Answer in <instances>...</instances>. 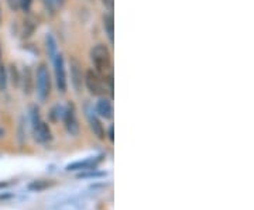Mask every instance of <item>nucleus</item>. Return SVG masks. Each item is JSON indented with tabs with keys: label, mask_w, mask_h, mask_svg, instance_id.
I'll return each instance as SVG.
<instances>
[{
	"label": "nucleus",
	"mask_w": 254,
	"mask_h": 210,
	"mask_svg": "<svg viewBox=\"0 0 254 210\" xmlns=\"http://www.w3.org/2000/svg\"><path fill=\"white\" fill-rule=\"evenodd\" d=\"M91 58L95 64L96 72L99 73V76L105 82L109 83L110 91H113V68H112L109 50L102 44L93 47L91 51Z\"/></svg>",
	"instance_id": "obj_1"
},
{
	"label": "nucleus",
	"mask_w": 254,
	"mask_h": 210,
	"mask_svg": "<svg viewBox=\"0 0 254 210\" xmlns=\"http://www.w3.org/2000/svg\"><path fill=\"white\" fill-rule=\"evenodd\" d=\"M36 89L38 99L41 102L47 101V98L51 92V79H50V73H48L46 65H40L37 69Z\"/></svg>",
	"instance_id": "obj_2"
},
{
	"label": "nucleus",
	"mask_w": 254,
	"mask_h": 210,
	"mask_svg": "<svg viewBox=\"0 0 254 210\" xmlns=\"http://www.w3.org/2000/svg\"><path fill=\"white\" fill-rule=\"evenodd\" d=\"M31 121H33V130H34V136H36L37 141L40 143H48L53 136H51V130L47 126L43 120L40 119L38 110L33 109L31 113Z\"/></svg>",
	"instance_id": "obj_3"
},
{
	"label": "nucleus",
	"mask_w": 254,
	"mask_h": 210,
	"mask_svg": "<svg viewBox=\"0 0 254 210\" xmlns=\"http://www.w3.org/2000/svg\"><path fill=\"white\" fill-rule=\"evenodd\" d=\"M54 69H55V81L58 91L64 93L66 91V72H65V64H64V58L61 54H57L54 58Z\"/></svg>",
	"instance_id": "obj_4"
},
{
	"label": "nucleus",
	"mask_w": 254,
	"mask_h": 210,
	"mask_svg": "<svg viewBox=\"0 0 254 210\" xmlns=\"http://www.w3.org/2000/svg\"><path fill=\"white\" fill-rule=\"evenodd\" d=\"M85 83L88 86V89L91 92L92 95L95 96H99L105 92V85H103V79L99 76V73L95 72L89 69L86 75H85Z\"/></svg>",
	"instance_id": "obj_5"
},
{
	"label": "nucleus",
	"mask_w": 254,
	"mask_h": 210,
	"mask_svg": "<svg viewBox=\"0 0 254 210\" xmlns=\"http://www.w3.org/2000/svg\"><path fill=\"white\" fill-rule=\"evenodd\" d=\"M64 121H65V128L71 136H76L79 133V124H78V119H76V113H75V107L73 105H69L65 113H64Z\"/></svg>",
	"instance_id": "obj_6"
},
{
	"label": "nucleus",
	"mask_w": 254,
	"mask_h": 210,
	"mask_svg": "<svg viewBox=\"0 0 254 210\" xmlns=\"http://www.w3.org/2000/svg\"><path fill=\"white\" fill-rule=\"evenodd\" d=\"M71 79H72L73 88L78 92H81L82 82H83L85 76H83V72H82L81 64H79V61H76V59H72V61H71Z\"/></svg>",
	"instance_id": "obj_7"
},
{
	"label": "nucleus",
	"mask_w": 254,
	"mask_h": 210,
	"mask_svg": "<svg viewBox=\"0 0 254 210\" xmlns=\"http://www.w3.org/2000/svg\"><path fill=\"white\" fill-rule=\"evenodd\" d=\"M86 113H88V120H89V123H91V128L93 130V133H95L100 140L105 138V130H103V126L100 124L99 119L96 117V114H95L93 111H91L88 106H86Z\"/></svg>",
	"instance_id": "obj_8"
},
{
	"label": "nucleus",
	"mask_w": 254,
	"mask_h": 210,
	"mask_svg": "<svg viewBox=\"0 0 254 210\" xmlns=\"http://www.w3.org/2000/svg\"><path fill=\"white\" fill-rule=\"evenodd\" d=\"M96 111L99 113V116L105 117V119H112V116H113L112 102L108 101V99H100L96 105Z\"/></svg>",
	"instance_id": "obj_9"
},
{
	"label": "nucleus",
	"mask_w": 254,
	"mask_h": 210,
	"mask_svg": "<svg viewBox=\"0 0 254 210\" xmlns=\"http://www.w3.org/2000/svg\"><path fill=\"white\" fill-rule=\"evenodd\" d=\"M99 162V159H86V161H78V162H73V164L68 165L66 169L68 171H78V169H92L95 168L96 164Z\"/></svg>",
	"instance_id": "obj_10"
},
{
	"label": "nucleus",
	"mask_w": 254,
	"mask_h": 210,
	"mask_svg": "<svg viewBox=\"0 0 254 210\" xmlns=\"http://www.w3.org/2000/svg\"><path fill=\"white\" fill-rule=\"evenodd\" d=\"M103 26H105V30H106V34L109 37V41L113 44V41H115V24H113V17L110 14L105 17Z\"/></svg>",
	"instance_id": "obj_11"
},
{
	"label": "nucleus",
	"mask_w": 254,
	"mask_h": 210,
	"mask_svg": "<svg viewBox=\"0 0 254 210\" xmlns=\"http://www.w3.org/2000/svg\"><path fill=\"white\" fill-rule=\"evenodd\" d=\"M43 3L46 4V7L51 13H57L58 10H61L64 3H65V0H43Z\"/></svg>",
	"instance_id": "obj_12"
},
{
	"label": "nucleus",
	"mask_w": 254,
	"mask_h": 210,
	"mask_svg": "<svg viewBox=\"0 0 254 210\" xmlns=\"http://www.w3.org/2000/svg\"><path fill=\"white\" fill-rule=\"evenodd\" d=\"M47 51H48L50 56L54 59L55 55H57V46H55V40L50 34L47 36Z\"/></svg>",
	"instance_id": "obj_13"
},
{
	"label": "nucleus",
	"mask_w": 254,
	"mask_h": 210,
	"mask_svg": "<svg viewBox=\"0 0 254 210\" xmlns=\"http://www.w3.org/2000/svg\"><path fill=\"white\" fill-rule=\"evenodd\" d=\"M47 186H50V183L46 182V181H36V182L30 183L28 188H30L31 191H43Z\"/></svg>",
	"instance_id": "obj_14"
},
{
	"label": "nucleus",
	"mask_w": 254,
	"mask_h": 210,
	"mask_svg": "<svg viewBox=\"0 0 254 210\" xmlns=\"http://www.w3.org/2000/svg\"><path fill=\"white\" fill-rule=\"evenodd\" d=\"M64 113H65V109L61 107V106H55L54 109H53V113H51V117L53 120H58L60 117H63L64 119Z\"/></svg>",
	"instance_id": "obj_15"
},
{
	"label": "nucleus",
	"mask_w": 254,
	"mask_h": 210,
	"mask_svg": "<svg viewBox=\"0 0 254 210\" xmlns=\"http://www.w3.org/2000/svg\"><path fill=\"white\" fill-rule=\"evenodd\" d=\"M31 73H30V69H26V78L23 79V82H24V92H27V93H30V91H31Z\"/></svg>",
	"instance_id": "obj_16"
},
{
	"label": "nucleus",
	"mask_w": 254,
	"mask_h": 210,
	"mask_svg": "<svg viewBox=\"0 0 254 210\" xmlns=\"http://www.w3.org/2000/svg\"><path fill=\"white\" fill-rule=\"evenodd\" d=\"M6 88V71L4 66H0V89Z\"/></svg>",
	"instance_id": "obj_17"
},
{
	"label": "nucleus",
	"mask_w": 254,
	"mask_h": 210,
	"mask_svg": "<svg viewBox=\"0 0 254 210\" xmlns=\"http://www.w3.org/2000/svg\"><path fill=\"white\" fill-rule=\"evenodd\" d=\"M7 3H9V6L13 10H16L20 7V3H21V0H7Z\"/></svg>",
	"instance_id": "obj_18"
},
{
	"label": "nucleus",
	"mask_w": 254,
	"mask_h": 210,
	"mask_svg": "<svg viewBox=\"0 0 254 210\" xmlns=\"http://www.w3.org/2000/svg\"><path fill=\"white\" fill-rule=\"evenodd\" d=\"M31 1H33V0H21L20 7H23L24 10H28L30 9V6H31Z\"/></svg>",
	"instance_id": "obj_19"
},
{
	"label": "nucleus",
	"mask_w": 254,
	"mask_h": 210,
	"mask_svg": "<svg viewBox=\"0 0 254 210\" xmlns=\"http://www.w3.org/2000/svg\"><path fill=\"white\" fill-rule=\"evenodd\" d=\"M102 1H103V4H105V6H106L109 10L113 9V3H115V0H102Z\"/></svg>",
	"instance_id": "obj_20"
},
{
	"label": "nucleus",
	"mask_w": 254,
	"mask_h": 210,
	"mask_svg": "<svg viewBox=\"0 0 254 210\" xmlns=\"http://www.w3.org/2000/svg\"><path fill=\"white\" fill-rule=\"evenodd\" d=\"M109 136H110V140H113V127H110V133H109Z\"/></svg>",
	"instance_id": "obj_21"
},
{
	"label": "nucleus",
	"mask_w": 254,
	"mask_h": 210,
	"mask_svg": "<svg viewBox=\"0 0 254 210\" xmlns=\"http://www.w3.org/2000/svg\"><path fill=\"white\" fill-rule=\"evenodd\" d=\"M0 55H1V51H0Z\"/></svg>",
	"instance_id": "obj_22"
}]
</instances>
